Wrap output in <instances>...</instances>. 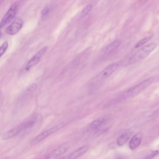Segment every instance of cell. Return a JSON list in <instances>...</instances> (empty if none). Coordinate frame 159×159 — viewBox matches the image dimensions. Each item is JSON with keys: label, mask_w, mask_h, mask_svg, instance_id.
<instances>
[{"label": "cell", "mask_w": 159, "mask_h": 159, "mask_svg": "<svg viewBox=\"0 0 159 159\" xmlns=\"http://www.w3.org/2000/svg\"><path fill=\"white\" fill-rule=\"evenodd\" d=\"M154 78L151 77L143 81L128 90L124 96L130 97L135 95L151 84L154 81Z\"/></svg>", "instance_id": "cell-3"}, {"label": "cell", "mask_w": 159, "mask_h": 159, "mask_svg": "<svg viewBox=\"0 0 159 159\" xmlns=\"http://www.w3.org/2000/svg\"><path fill=\"white\" fill-rule=\"evenodd\" d=\"M4 101V97L2 93L0 92V108L2 106Z\"/></svg>", "instance_id": "cell-22"}, {"label": "cell", "mask_w": 159, "mask_h": 159, "mask_svg": "<svg viewBox=\"0 0 159 159\" xmlns=\"http://www.w3.org/2000/svg\"><path fill=\"white\" fill-rule=\"evenodd\" d=\"M18 1L14 3L10 7L0 22V29L4 27L15 16L19 3Z\"/></svg>", "instance_id": "cell-4"}, {"label": "cell", "mask_w": 159, "mask_h": 159, "mask_svg": "<svg viewBox=\"0 0 159 159\" xmlns=\"http://www.w3.org/2000/svg\"><path fill=\"white\" fill-rule=\"evenodd\" d=\"M22 130V129L20 124L5 133L2 136V139L3 140H6L13 138L16 136Z\"/></svg>", "instance_id": "cell-8"}, {"label": "cell", "mask_w": 159, "mask_h": 159, "mask_svg": "<svg viewBox=\"0 0 159 159\" xmlns=\"http://www.w3.org/2000/svg\"><path fill=\"white\" fill-rule=\"evenodd\" d=\"M118 66V63L115 62L107 66L98 75L92 86L94 88L97 86V84H100L114 72L117 69Z\"/></svg>", "instance_id": "cell-2"}, {"label": "cell", "mask_w": 159, "mask_h": 159, "mask_svg": "<svg viewBox=\"0 0 159 159\" xmlns=\"http://www.w3.org/2000/svg\"><path fill=\"white\" fill-rule=\"evenodd\" d=\"M129 138V135L127 133H125L121 134L118 139L117 141V145L121 146L128 140Z\"/></svg>", "instance_id": "cell-13"}, {"label": "cell", "mask_w": 159, "mask_h": 159, "mask_svg": "<svg viewBox=\"0 0 159 159\" xmlns=\"http://www.w3.org/2000/svg\"><path fill=\"white\" fill-rule=\"evenodd\" d=\"M37 85L35 84H33L30 86L27 89L29 91H33L34 90L37 88Z\"/></svg>", "instance_id": "cell-21"}, {"label": "cell", "mask_w": 159, "mask_h": 159, "mask_svg": "<svg viewBox=\"0 0 159 159\" xmlns=\"http://www.w3.org/2000/svg\"><path fill=\"white\" fill-rule=\"evenodd\" d=\"M59 159H68L67 156H65L60 158Z\"/></svg>", "instance_id": "cell-23"}, {"label": "cell", "mask_w": 159, "mask_h": 159, "mask_svg": "<svg viewBox=\"0 0 159 159\" xmlns=\"http://www.w3.org/2000/svg\"><path fill=\"white\" fill-rule=\"evenodd\" d=\"M152 37V35L148 36L140 39L135 44V48H138L143 44H145L151 39Z\"/></svg>", "instance_id": "cell-15"}, {"label": "cell", "mask_w": 159, "mask_h": 159, "mask_svg": "<svg viewBox=\"0 0 159 159\" xmlns=\"http://www.w3.org/2000/svg\"><path fill=\"white\" fill-rule=\"evenodd\" d=\"M93 5L89 4L87 5L82 11L80 16V18H83L86 16L91 10Z\"/></svg>", "instance_id": "cell-16"}, {"label": "cell", "mask_w": 159, "mask_h": 159, "mask_svg": "<svg viewBox=\"0 0 159 159\" xmlns=\"http://www.w3.org/2000/svg\"><path fill=\"white\" fill-rule=\"evenodd\" d=\"M105 121V119L102 117L98 118L93 121L90 125L92 129L96 128L102 125Z\"/></svg>", "instance_id": "cell-14"}, {"label": "cell", "mask_w": 159, "mask_h": 159, "mask_svg": "<svg viewBox=\"0 0 159 159\" xmlns=\"http://www.w3.org/2000/svg\"><path fill=\"white\" fill-rule=\"evenodd\" d=\"M158 154V151L155 150L153 151L146 156L143 159H151Z\"/></svg>", "instance_id": "cell-18"}, {"label": "cell", "mask_w": 159, "mask_h": 159, "mask_svg": "<svg viewBox=\"0 0 159 159\" xmlns=\"http://www.w3.org/2000/svg\"><path fill=\"white\" fill-rule=\"evenodd\" d=\"M8 42L6 41L4 42L0 46V57L6 52L8 48Z\"/></svg>", "instance_id": "cell-17"}, {"label": "cell", "mask_w": 159, "mask_h": 159, "mask_svg": "<svg viewBox=\"0 0 159 159\" xmlns=\"http://www.w3.org/2000/svg\"><path fill=\"white\" fill-rule=\"evenodd\" d=\"M89 147L85 145L81 147L67 155L68 159H76L81 156L89 150Z\"/></svg>", "instance_id": "cell-9"}, {"label": "cell", "mask_w": 159, "mask_h": 159, "mask_svg": "<svg viewBox=\"0 0 159 159\" xmlns=\"http://www.w3.org/2000/svg\"><path fill=\"white\" fill-rule=\"evenodd\" d=\"M50 9L48 7H46L44 8L41 11L42 15L45 16L48 15L50 11Z\"/></svg>", "instance_id": "cell-19"}, {"label": "cell", "mask_w": 159, "mask_h": 159, "mask_svg": "<svg viewBox=\"0 0 159 159\" xmlns=\"http://www.w3.org/2000/svg\"><path fill=\"white\" fill-rule=\"evenodd\" d=\"M2 35V30L0 29V39L1 38Z\"/></svg>", "instance_id": "cell-24"}, {"label": "cell", "mask_w": 159, "mask_h": 159, "mask_svg": "<svg viewBox=\"0 0 159 159\" xmlns=\"http://www.w3.org/2000/svg\"><path fill=\"white\" fill-rule=\"evenodd\" d=\"M48 48L47 46H45L40 50L29 61L25 67L26 70H29L32 67L38 63L43 55L44 54Z\"/></svg>", "instance_id": "cell-7"}, {"label": "cell", "mask_w": 159, "mask_h": 159, "mask_svg": "<svg viewBox=\"0 0 159 159\" xmlns=\"http://www.w3.org/2000/svg\"><path fill=\"white\" fill-rule=\"evenodd\" d=\"M23 24L22 19L19 17H17L11 24L5 29L7 33L11 35L16 34L22 28Z\"/></svg>", "instance_id": "cell-6"}, {"label": "cell", "mask_w": 159, "mask_h": 159, "mask_svg": "<svg viewBox=\"0 0 159 159\" xmlns=\"http://www.w3.org/2000/svg\"><path fill=\"white\" fill-rule=\"evenodd\" d=\"M157 46V44L155 42L145 45L130 57L129 63L134 64L145 58L156 48Z\"/></svg>", "instance_id": "cell-1"}, {"label": "cell", "mask_w": 159, "mask_h": 159, "mask_svg": "<svg viewBox=\"0 0 159 159\" xmlns=\"http://www.w3.org/2000/svg\"><path fill=\"white\" fill-rule=\"evenodd\" d=\"M142 134L139 133L135 135L130 140L129 143V147L131 149H134L140 144L142 139Z\"/></svg>", "instance_id": "cell-10"}, {"label": "cell", "mask_w": 159, "mask_h": 159, "mask_svg": "<svg viewBox=\"0 0 159 159\" xmlns=\"http://www.w3.org/2000/svg\"><path fill=\"white\" fill-rule=\"evenodd\" d=\"M63 126V124H59L44 131L34 138L31 141L30 144L34 145L38 143L52 134L57 131L61 128Z\"/></svg>", "instance_id": "cell-5"}, {"label": "cell", "mask_w": 159, "mask_h": 159, "mask_svg": "<svg viewBox=\"0 0 159 159\" xmlns=\"http://www.w3.org/2000/svg\"><path fill=\"white\" fill-rule=\"evenodd\" d=\"M105 131V129H99L98 130L94 135V138L97 137L101 134L103 133Z\"/></svg>", "instance_id": "cell-20"}, {"label": "cell", "mask_w": 159, "mask_h": 159, "mask_svg": "<svg viewBox=\"0 0 159 159\" xmlns=\"http://www.w3.org/2000/svg\"><path fill=\"white\" fill-rule=\"evenodd\" d=\"M70 146L68 144H64L58 147L54 150L51 153L53 156H57L65 153L69 149Z\"/></svg>", "instance_id": "cell-11"}, {"label": "cell", "mask_w": 159, "mask_h": 159, "mask_svg": "<svg viewBox=\"0 0 159 159\" xmlns=\"http://www.w3.org/2000/svg\"><path fill=\"white\" fill-rule=\"evenodd\" d=\"M121 41L119 39H116L108 44L105 49V53H109L118 48L121 44Z\"/></svg>", "instance_id": "cell-12"}, {"label": "cell", "mask_w": 159, "mask_h": 159, "mask_svg": "<svg viewBox=\"0 0 159 159\" xmlns=\"http://www.w3.org/2000/svg\"><path fill=\"white\" fill-rule=\"evenodd\" d=\"M3 1L2 0H0V4L3 2Z\"/></svg>", "instance_id": "cell-25"}]
</instances>
